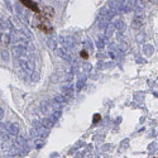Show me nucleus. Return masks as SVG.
Returning a JSON list of instances; mask_svg holds the SVG:
<instances>
[{"instance_id": "nucleus-1", "label": "nucleus", "mask_w": 158, "mask_h": 158, "mask_svg": "<svg viewBox=\"0 0 158 158\" xmlns=\"http://www.w3.org/2000/svg\"><path fill=\"white\" fill-rule=\"evenodd\" d=\"M19 2H20L25 8L31 9V10L34 11V13H39V11H41V9L38 8V5H37L34 2H32V0H19Z\"/></svg>"}, {"instance_id": "nucleus-2", "label": "nucleus", "mask_w": 158, "mask_h": 158, "mask_svg": "<svg viewBox=\"0 0 158 158\" xmlns=\"http://www.w3.org/2000/svg\"><path fill=\"white\" fill-rule=\"evenodd\" d=\"M38 28H39V31H42V32H44V33H52V27L48 24V20H43V22H39V24H38Z\"/></svg>"}, {"instance_id": "nucleus-3", "label": "nucleus", "mask_w": 158, "mask_h": 158, "mask_svg": "<svg viewBox=\"0 0 158 158\" xmlns=\"http://www.w3.org/2000/svg\"><path fill=\"white\" fill-rule=\"evenodd\" d=\"M42 14L44 15V18H47V19L49 20V19H52V17L55 15V11H53V9H52V8L46 6V8L42 10Z\"/></svg>"}, {"instance_id": "nucleus-4", "label": "nucleus", "mask_w": 158, "mask_h": 158, "mask_svg": "<svg viewBox=\"0 0 158 158\" xmlns=\"http://www.w3.org/2000/svg\"><path fill=\"white\" fill-rule=\"evenodd\" d=\"M100 119H101V115H100V114H95L94 118H93V122H94V123H99Z\"/></svg>"}, {"instance_id": "nucleus-5", "label": "nucleus", "mask_w": 158, "mask_h": 158, "mask_svg": "<svg viewBox=\"0 0 158 158\" xmlns=\"http://www.w3.org/2000/svg\"><path fill=\"white\" fill-rule=\"evenodd\" d=\"M80 56H81L84 60H87V58H89V53H87L86 51H81V52H80Z\"/></svg>"}]
</instances>
